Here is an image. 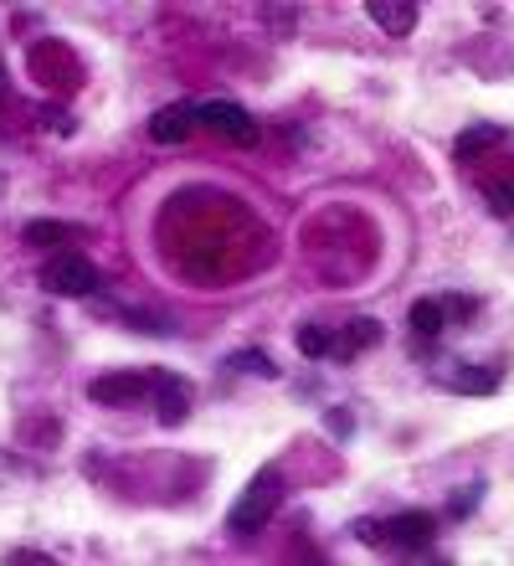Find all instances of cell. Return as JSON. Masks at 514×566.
Here are the masks:
<instances>
[{
	"label": "cell",
	"instance_id": "cell-1",
	"mask_svg": "<svg viewBox=\"0 0 514 566\" xmlns=\"http://www.w3.org/2000/svg\"><path fill=\"white\" fill-rule=\"evenodd\" d=\"M279 505H283V474L268 463V469H258V474L248 479V490L237 494V505L227 510V531H232L237 541L258 536V531L279 515Z\"/></svg>",
	"mask_w": 514,
	"mask_h": 566
},
{
	"label": "cell",
	"instance_id": "cell-2",
	"mask_svg": "<svg viewBox=\"0 0 514 566\" xmlns=\"http://www.w3.org/2000/svg\"><path fill=\"white\" fill-rule=\"evenodd\" d=\"M98 283H103V273L83 253H57L42 263V289L57 298H88V294H98Z\"/></svg>",
	"mask_w": 514,
	"mask_h": 566
},
{
	"label": "cell",
	"instance_id": "cell-3",
	"mask_svg": "<svg viewBox=\"0 0 514 566\" xmlns=\"http://www.w3.org/2000/svg\"><path fill=\"white\" fill-rule=\"evenodd\" d=\"M196 124H206V129H211V135H221L227 145H258V119H252L242 104H232V98L196 104Z\"/></svg>",
	"mask_w": 514,
	"mask_h": 566
},
{
	"label": "cell",
	"instance_id": "cell-4",
	"mask_svg": "<svg viewBox=\"0 0 514 566\" xmlns=\"http://www.w3.org/2000/svg\"><path fill=\"white\" fill-rule=\"evenodd\" d=\"M432 536H438V521H432V515H422V510H401V515L381 521V546H386V552L422 556V552H432Z\"/></svg>",
	"mask_w": 514,
	"mask_h": 566
},
{
	"label": "cell",
	"instance_id": "cell-5",
	"mask_svg": "<svg viewBox=\"0 0 514 566\" xmlns=\"http://www.w3.org/2000/svg\"><path fill=\"white\" fill-rule=\"evenodd\" d=\"M432 376H438V387L463 391V397H494V391H500V376H504V360H494V366H473V360H442Z\"/></svg>",
	"mask_w": 514,
	"mask_h": 566
},
{
	"label": "cell",
	"instance_id": "cell-6",
	"mask_svg": "<svg viewBox=\"0 0 514 566\" xmlns=\"http://www.w3.org/2000/svg\"><path fill=\"white\" fill-rule=\"evenodd\" d=\"M149 397H155L160 428H180V422L191 418V387L176 371H149Z\"/></svg>",
	"mask_w": 514,
	"mask_h": 566
},
{
	"label": "cell",
	"instance_id": "cell-7",
	"mask_svg": "<svg viewBox=\"0 0 514 566\" xmlns=\"http://www.w3.org/2000/svg\"><path fill=\"white\" fill-rule=\"evenodd\" d=\"M88 397L98 407H134L149 397V376L145 371H108L88 387Z\"/></svg>",
	"mask_w": 514,
	"mask_h": 566
},
{
	"label": "cell",
	"instance_id": "cell-8",
	"mask_svg": "<svg viewBox=\"0 0 514 566\" xmlns=\"http://www.w3.org/2000/svg\"><path fill=\"white\" fill-rule=\"evenodd\" d=\"M196 129V104H165L155 108V119H149V139L155 145H186Z\"/></svg>",
	"mask_w": 514,
	"mask_h": 566
},
{
	"label": "cell",
	"instance_id": "cell-9",
	"mask_svg": "<svg viewBox=\"0 0 514 566\" xmlns=\"http://www.w3.org/2000/svg\"><path fill=\"white\" fill-rule=\"evenodd\" d=\"M376 340H381V319L360 314V319H350L345 329H335V350H329V360H355L360 350H370Z\"/></svg>",
	"mask_w": 514,
	"mask_h": 566
},
{
	"label": "cell",
	"instance_id": "cell-10",
	"mask_svg": "<svg viewBox=\"0 0 514 566\" xmlns=\"http://www.w3.org/2000/svg\"><path fill=\"white\" fill-rule=\"evenodd\" d=\"M504 139H510V129H504V124H469V129H463V135H458V145H453V155L458 160H484L489 149H500Z\"/></svg>",
	"mask_w": 514,
	"mask_h": 566
},
{
	"label": "cell",
	"instance_id": "cell-11",
	"mask_svg": "<svg viewBox=\"0 0 514 566\" xmlns=\"http://www.w3.org/2000/svg\"><path fill=\"white\" fill-rule=\"evenodd\" d=\"M366 15L386 36H411V31H417V6H407V0H370Z\"/></svg>",
	"mask_w": 514,
	"mask_h": 566
},
{
	"label": "cell",
	"instance_id": "cell-12",
	"mask_svg": "<svg viewBox=\"0 0 514 566\" xmlns=\"http://www.w3.org/2000/svg\"><path fill=\"white\" fill-rule=\"evenodd\" d=\"M407 325H411V340L417 345H432L448 329V310H442V298H417L407 314Z\"/></svg>",
	"mask_w": 514,
	"mask_h": 566
},
{
	"label": "cell",
	"instance_id": "cell-13",
	"mask_svg": "<svg viewBox=\"0 0 514 566\" xmlns=\"http://www.w3.org/2000/svg\"><path fill=\"white\" fill-rule=\"evenodd\" d=\"M62 238H83V227H73V222H27V232H21L27 248H52V242H62Z\"/></svg>",
	"mask_w": 514,
	"mask_h": 566
},
{
	"label": "cell",
	"instance_id": "cell-14",
	"mask_svg": "<svg viewBox=\"0 0 514 566\" xmlns=\"http://www.w3.org/2000/svg\"><path fill=\"white\" fill-rule=\"evenodd\" d=\"M298 356L308 360H329V350H335V329H324V325H298Z\"/></svg>",
	"mask_w": 514,
	"mask_h": 566
},
{
	"label": "cell",
	"instance_id": "cell-15",
	"mask_svg": "<svg viewBox=\"0 0 514 566\" xmlns=\"http://www.w3.org/2000/svg\"><path fill=\"white\" fill-rule=\"evenodd\" d=\"M227 366H232L237 376H263V381H279V366H273V356H268V350H237Z\"/></svg>",
	"mask_w": 514,
	"mask_h": 566
},
{
	"label": "cell",
	"instance_id": "cell-16",
	"mask_svg": "<svg viewBox=\"0 0 514 566\" xmlns=\"http://www.w3.org/2000/svg\"><path fill=\"white\" fill-rule=\"evenodd\" d=\"M479 500H484V479H473V484L453 490V500H448V521H469L473 510H479Z\"/></svg>",
	"mask_w": 514,
	"mask_h": 566
},
{
	"label": "cell",
	"instance_id": "cell-17",
	"mask_svg": "<svg viewBox=\"0 0 514 566\" xmlns=\"http://www.w3.org/2000/svg\"><path fill=\"white\" fill-rule=\"evenodd\" d=\"M484 196L494 217H514V186H484Z\"/></svg>",
	"mask_w": 514,
	"mask_h": 566
},
{
	"label": "cell",
	"instance_id": "cell-18",
	"mask_svg": "<svg viewBox=\"0 0 514 566\" xmlns=\"http://www.w3.org/2000/svg\"><path fill=\"white\" fill-rule=\"evenodd\" d=\"M42 124H46V129H57V135H73V119H67L62 108H52V104L42 108Z\"/></svg>",
	"mask_w": 514,
	"mask_h": 566
},
{
	"label": "cell",
	"instance_id": "cell-19",
	"mask_svg": "<svg viewBox=\"0 0 514 566\" xmlns=\"http://www.w3.org/2000/svg\"><path fill=\"white\" fill-rule=\"evenodd\" d=\"M324 428L335 432V438H350V428H355V418H350V412H329V418H324Z\"/></svg>",
	"mask_w": 514,
	"mask_h": 566
},
{
	"label": "cell",
	"instance_id": "cell-20",
	"mask_svg": "<svg viewBox=\"0 0 514 566\" xmlns=\"http://www.w3.org/2000/svg\"><path fill=\"white\" fill-rule=\"evenodd\" d=\"M6 562H52V556H46V552H6Z\"/></svg>",
	"mask_w": 514,
	"mask_h": 566
}]
</instances>
